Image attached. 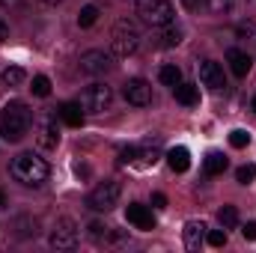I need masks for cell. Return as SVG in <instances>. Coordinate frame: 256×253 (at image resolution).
I'll return each mask as SVG.
<instances>
[{"label": "cell", "instance_id": "9", "mask_svg": "<svg viewBox=\"0 0 256 253\" xmlns=\"http://www.w3.org/2000/svg\"><path fill=\"white\" fill-rule=\"evenodd\" d=\"M114 68V54H108V51H102V48H96V51H84L80 54V72L84 74H104V72H110Z\"/></svg>", "mask_w": 256, "mask_h": 253}, {"label": "cell", "instance_id": "31", "mask_svg": "<svg viewBox=\"0 0 256 253\" xmlns=\"http://www.w3.org/2000/svg\"><path fill=\"white\" fill-rule=\"evenodd\" d=\"M90 236H92V238H102V236H108V226L98 224V220H92V224H90Z\"/></svg>", "mask_w": 256, "mask_h": 253}, {"label": "cell", "instance_id": "32", "mask_svg": "<svg viewBox=\"0 0 256 253\" xmlns=\"http://www.w3.org/2000/svg\"><path fill=\"white\" fill-rule=\"evenodd\" d=\"M242 236H244L248 242H256V220H248V224L242 226Z\"/></svg>", "mask_w": 256, "mask_h": 253}, {"label": "cell", "instance_id": "12", "mask_svg": "<svg viewBox=\"0 0 256 253\" xmlns=\"http://www.w3.org/2000/svg\"><path fill=\"white\" fill-rule=\"evenodd\" d=\"M126 220L131 226H137V230H155V214H152V208L149 206H143V202H131L126 208Z\"/></svg>", "mask_w": 256, "mask_h": 253}, {"label": "cell", "instance_id": "17", "mask_svg": "<svg viewBox=\"0 0 256 253\" xmlns=\"http://www.w3.org/2000/svg\"><path fill=\"white\" fill-rule=\"evenodd\" d=\"M167 164H170L173 173H188V167H191V152H188L185 146H173V149H167Z\"/></svg>", "mask_w": 256, "mask_h": 253}, {"label": "cell", "instance_id": "39", "mask_svg": "<svg viewBox=\"0 0 256 253\" xmlns=\"http://www.w3.org/2000/svg\"><path fill=\"white\" fill-rule=\"evenodd\" d=\"M3 3H12V0H3Z\"/></svg>", "mask_w": 256, "mask_h": 253}, {"label": "cell", "instance_id": "11", "mask_svg": "<svg viewBox=\"0 0 256 253\" xmlns=\"http://www.w3.org/2000/svg\"><path fill=\"white\" fill-rule=\"evenodd\" d=\"M200 84L212 92H220L226 86V78H224V66L214 63V60H202L200 63Z\"/></svg>", "mask_w": 256, "mask_h": 253}, {"label": "cell", "instance_id": "28", "mask_svg": "<svg viewBox=\"0 0 256 253\" xmlns=\"http://www.w3.org/2000/svg\"><path fill=\"white\" fill-rule=\"evenodd\" d=\"M206 242H208L212 248H224V244H226V230H208V232H206Z\"/></svg>", "mask_w": 256, "mask_h": 253}, {"label": "cell", "instance_id": "14", "mask_svg": "<svg viewBox=\"0 0 256 253\" xmlns=\"http://www.w3.org/2000/svg\"><path fill=\"white\" fill-rule=\"evenodd\" d=\"M226 63H230V68H232V74H236V78H248V74H250V68H254L250 54H248V51H242V48H230V51H226Z\"/></svg>", "mask_w": 256, "mask_h": 253}, {"label": "cell", "instance_id": "26", "mask_svg": "<svg viewBox=\"0 0 256 253\" xmlns=\"http://www.w3.org/2000/svg\"><path fill=\"white\" fill-rule=\"evenodd\" d=\"M256 179V164H242L238 170H236V182L238 185H250Z\"/></svg>", "mask_w": 256, "mask_h": 253}, {"label": "cell", "instance_id": "38", "mask_svg": "<svg viewBox=\"0 0 256 253\" xmlns=\"http://www.w3.org/2000/svg\"><path fill=\"white\" fill-rule=\"evenodd\" d=\"M250 108H254V110H256V96H254V102H250Z\"/></svg>", "mask_w": 256, "mask_h": 253}, {"label": "cell", "instance_id": "35", "mask_svg": "<svg viewBox=\"0 0 256 253\" xmlns=\"http://www.w3.org/2000/svg\"><path fill=\"white\" fill-rule=\"evenodd\" d=\"M6 39H9V24H6V21H3V15H0V45H3Z\"/></svg>", "mask_w": 256, "mask_h": 253}, {"label": "cell", "instance_id": "22", "mask_svg": "<svg viewBox=\"0 0 256 253\" xmlns=\"http://www.w3.org/2000/svg\"><path fill=\"white\" fill-rule=\"evenodd\" d=\"M161 45L164 48H173V45H179L182 42V27H176V21L173 24H167V27H161Z\"/></svg>", "mask_w": 256, "mask_h": 253}, {"label": "cell", "instance_id": "1", "mask_svg": "<svg viewBox=\"0 0 256 253\" xmlns=\"http://www.w3.org/2000/svg\"><path fill=\"white\" fill-rule=\"evenodd\" d=\"M9 176H12L18 185H24V188H42V185L48 182V176H51V167H48V161L39 158L36 152H21V155L12 158Z\"/></svg>", "mask_w": 256, "mask_h": 253}, {"label": "cell", "instance_id": "27", "mask_svg": "<svg viewBox=\"0 0 256 253\" xmlns=\"http://www.w3.org/2000/svg\"><path fill=\"white\" fill-rule=\"evenodd\" d=\"M248 143H250V134H248V131H242V128H236V131L230 134V146H232V149H244Z\"/></svg>", "mask_w": 256, "mask_h": 253}, {"label": "cell", "instance_id": "16", "mask_svg": "<svg viewBox=\"0 0 256 253\" xmlns=\"http://www.w3.org/2000/svg\"><path fill=\"white\" fill-rule=\"evenodd\" d=\"M57 116H60L68 128L84 126V108H80V102H63V104L57 108Z\"/></svg>", "mask_w": 256, "mask_h": 253}, {"label": "cell", "instance_id": "33", "mask_svg": "<svg viewBox=\"0 0 256 253\" xmlns=\"http://www.w3.org/2000/svg\"><path fill=\"white\" fill-rule=\"evenodd\" d=\"M182 3H185L188 12H200V9H206V0H182Z\"/></svg>", "mask_w": 256, "mask_h": 253}, {"label": "cell", "instance_id": "29", "mask_svg": "<svg viewBox=\"0 0 256 253\" xmlns=\"http://www.w3.org/2000/svg\"><path fill=\"white\" fill-rule=\"evenodd\" d=\"M206 6L220 15V12H230V9H232V0H206Z\"/></svg>", "mask_w": 256, "mask_h": 253}, {"label": "cell", "instance_id": "13", "mask_svg": "<svg viewBox=\"0 0 256 253\" xmlns=\"http://www.w3.org/2000/svg\"><path fill=\"white\" fill-rule=\"evenodd\" d=\"M158 158H161V140L158 137H146L143 143H137V158L134 161L140 167H155Z\"/></svg>", "mask_w": 256, "mask_h": 253}, {"label": "cell", "instance_id": "15", "mask_svg": "<svg viewBox=\"0 0 256 253\" xmlns=\"http://www.w3.org/2000/svg\"><path fill=\"white\" fill-rule=\"evenodd\" d=\"M206 232H208V226H206L202 220H188L185 230H182V236H185V248H188V250H200L202 242H206Z\"/></svg>", "mask_w": 256, "mask_h": 253}, {"label": "cell", "instance_id": "20", "mask_svg": "<svg viewBox=\"0 0 256 253\" xmlns=\"http://www.w3.org/2000/svg\"><path fill=\"white\" fill-rule=\"evenodd\" d=\"M158 80H161L164 86H170V90H173V86H179V84H182V68H179L176 63L161 66V68H158Z\"/></svg>", "mask_w": 256, "mask_h": 253}, {"label": "cell", "instance_id": "7", "mask_svg": "<svg viewBox=\"0 0 256 253\" xmlns=\"http://www.w3.org/2000/svg\"><path fill=\"white\" fill-rule=\"evenodd\" d=\"M78 238H80V230H78V224L72 220V218H60L57 224H54V230H51V248L54 250H74L78 248Z\"/></svg>", "mask_w": 256, "mask_h": 253}, {"label": "cell", "instance_id": "24", "mask_svg": "<svg viewBox=\"0 0 256 253\" xmlns=\"http://www.w3.org/2000/svg\"><path fill=\"white\" fill-rule=\"evenodd\" d=\"M96 21H98V6H84L80 15H78V27L86 30V27H92Z\"/></svg>", "mask_w": 256, "mask_h": 253}, {"label": "cell", "instance_id": "19", "mask_svg": "<svg viewBox=\"0 0 256 253\" xmlns=\"http://www.w3.org/2000/svg\"><path fill=\"white\" fill-rule=\"evenodd\" d=\"M226 167H230V161H226V155H224V152H208V155H206V161H202L206 176H220Z\"/></svg>", "mask_w": 256, "mask_h": 253}, {"label": "cell", "instance_id": "3", "mask_svg": "<svg viewBox=\"0 0 256 253\" xmlns=\"http://www.w3.org/2000/svg\"><path fill=\"white\" fill-rule=\"evenodd\" d=\"M140 48V30L131 18H120L110 30V51L116 57H134Z\"/></svg>", "mask_w": 256, "mask_h": 253}, {"label": "cell", "instance_id": "6", "mask_svg": "<svg viewBox=\"0 0 256 253\" xmlns=\"http://www.w3.org/2000/svg\"><path fill=\"white\" fill-rule=\"evenodd\" d=\"M110 102H114V90H110L108 84H102V80L90 84V86L80 92V108H84V114H104V110L110 108Z\"/></svg>", "mask_w": 256, "mask_h": 253}, {"label": "cell", "instance_id": "8", "mask_svg": "<svg viewBox=\"0 0 256 253\" xmlns=\"http://www.w3.org/2000/svg\"><path fill=\"white\" fill-rule=\"evenodd\" d=\"M122 98L134 108H146L152 104V84L143 80V78H128L122 84Z\"/></svg>", "mask_w": 256, "mask_h": 253}, {"label": "cell", "instance_id": "4", "mask_svg": "<svg viewBox=\"0 0 256 253\" xmlns=\"http://www.w3.org/2000/svg\"><path fill=\"white\" fill-rule=\"evenodd\" d=\"M134 6H137V15L149 27H155V30H161V27H167V24L176 21L173 0H134Z\"/></svg>", "mask_w": 256, "mask_h": 253}, {"label": "cell", "instance_id": "36", "mask_svg": "<svg viewBox=\"0 0 256 253\" xmlns=\"http://www.w3.org/2000/svg\"><path fill=\"white\" fill-rule=\"evenodd\" d=\"M6 206H9V200H6V194H3V190H0V212H3V208H6Z\"/></svg>", "mask_w": 256, "mask_h": 253}, {"label": "cell", "instance_id": "10", "mask_svg": "<svg viewBox=\"0 0 256 253\" xmlns=\"http://www.w3.org/2000/svg\"><path fill=\"white\" fill-rule=\"evenodd\" d=\"M36 143L45 152H51V149L60 146V128H57V120L54 116H39L36 120Z\"/></svg>", "mask_w": 256, "mask_h": 253}, {"label": "cell", "instance_id": "18", "mask_svg": "<svg viewBox=\"0 0 256 253\" xmlns=\"http://www.w3.org/2000/svg\"><path fill=\"white\" fill-rule=\"evenodd\" d=\"M173 96H176V102L179 104H185V108H194L196 102H200V86L196 84H179V86H173Z\"/></svg>", "mask_w": 256, "mask_h": 253}, {"label": "cell", "instance_id": "25", "mask_svg": "<svg viewBox=\"0 0 256 253\" xmlns=\"http://www.w3.org/2000/svg\"><path fill=\"white\" fill-rule=\"evenodd\" d=\"M30 90H33V96H39V98H48V96H51V80H48L45 74H36Z\"/></svg>", "mask_w": 256, "mask_h": 253}, {"label": "cell", "instance_id": "5", "mask_svg": "<svg viewBox=\"0 0 256 253\" xmlns=\"http://www.w3.org/2000/svg\"><path fill=\"white\" fill-rule=\"evenodd\" d=\"M120 196H122V185H120L116 179H104V182H98L96 188L90 190L86 206H90L92 212H110V208L120 202Z\"/></svg>", "mask_w": 256, "mask_h": 253}, {"label": "cell", "instance_id": "37", "mask_svg": "<svg viewBox=\"0 0 256 253\" xmlns=\"http://www.w3.org/2000/svg\"><path fill=\"white\" fill-rule=\"evenodd\" d=\"M39 3H45V6H57L60 0H39Z\"/></svg>", "mask_w": 256, "mask_h": 253}, {"label": "cell", "instance_id": "34", "mask_svg": "<svg viewBox=\"0 0 256 253\" xmlns=\"http://www.w3.org/2000/svg\"><path fill=\"white\" fill-rule=\"evenodd\" d=\"M152 206L155 208H167V196L164 194H152Z\"/></svg>", "mask_w": 256, "mask_h": 253}, {"label": "cell", "instance_id": "21", "mask_svg": "<svg viewBox=\"0 0 256 253\" xmlns=\"http://www.w3.org/2000/svg\"><path fill=\"white\" fill-rule=\"evenodd\" d=\"M0 80H3L6 86H21V84L27 80V72H24L21 66H6L3 74H0Z\"/></svg>", "mask_w": 256, "mask_h": 253}, {"label": "cell", "instance_id": "23", "mask_svg": "<svg viewBox=\"0 0 256 253\" xmlns=\"http://www.w3.org/2000/svg\"><path fill=\"white\" fill-rule=\"evenodd\" d=\"M218 220H220L224 230H236V226H238V208H236V206H224V208L218 212Z\"/></svg>", "mask_w": 256, "mask_h": 253}, {"label": "cell", "instance_id": "30", "mask_svg": "<svg viewBox=\"0 0 256 253\" xmlns=\"http://www.w3.org/2000/svg\"><path fill=\"white\" fill-rule=\"evenodd\" d=\"M137 158V146H122L120 149V164H134Z\"/></svg>", "mask_w": 256, "mask_h": 253}, {"label": "cell", "instance_id": "2", "mask_svg": "<svg viewBox=\"0 0 256 253\" xmlns=\"http://www.w3.org/2000/svg\"><path fill=\"white\" fill-rule=\"evenodd\" d=\"M30 122H33V110L24 102H9L0 110V137L6 143H18L30 131Z\"/></svg>", "mask_w": 256, "mask_h": 253}]
</instances>
